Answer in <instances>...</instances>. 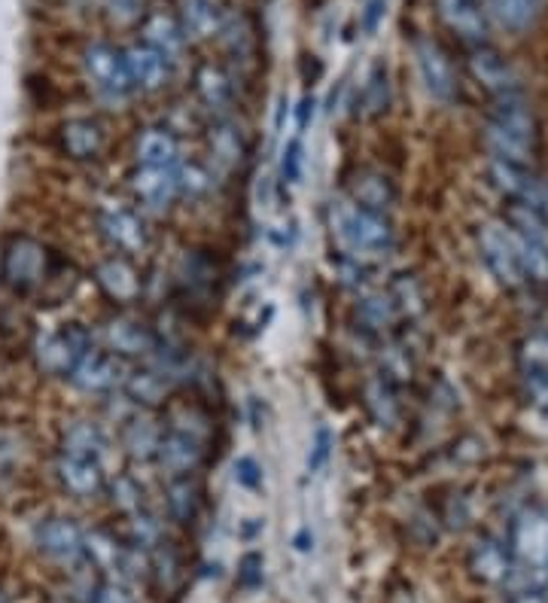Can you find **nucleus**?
I'll use <instances>...</instances> for the list:
<instances>
[{
	"mask_svg": "<svg viewBox=\"0 0 548 603\" xmlns=\"http://www.w3.org/2000/svg\"><path fill=\"white\" fill-rule=\"evenodd\" d=\"M534 138L536 125L530 110L515 95L500 98V107L494 110V117L487 122V132H484V141H487V150L494 153V158L524 165L534 150Z\"/></svg>",
	"mask_w": 548,
	"mask_h": 603,
	"instance_id": "nucleus-1",
	"label": "nucleus"
},
{
	"mask_svg": "<svg viewBox=\"0 0 548 603\" xmlns=\"http://www.w3.org/2000/svg\"><path fill=\"white\" fill-rule=\"evenodd\" d=\"M50 275V250L28 235H13L3 244L0 256V281L13 293H34L46 284Z\"/></svg>",
	"mask_w": 548,
	"mask_h": 603,
	"instance_id": "nucleus-2",
	"label": "nucleus"
},
{
	"mask_svg": "<svg viewBox=\"0 0 548 603\" xmlns=\"http://www.w3.org/2000/svg\"><path fill=\"white\" fill-rule=\"evenodd\" d=\"M336 232L341 244L351 253H384L393 244V223L379 213V210H365L360 205H339L336 208Z\"/></svg>",
	"mask_w": 548,
	"mask_h": 603,
	"instance_id": "nucleus-3",
	"label": "nucleus"
},
{
	"mask_svg": "<svg viewBox=\"0 0 548 603\" xmlns=\"http://www.w3.org/2000/svg\"><path fill=\"white\" fill-rule=\"evenodd\" d=\"M91 348V332L83 324H62L53 332H46L34 348V360L43 375H53V379H70V372L77 369L83 357L89 354Z\"/></svg>",
	"mask_w": 548,
	"mask_h": 603,
	"instance_id": "nucleus-4",
	"label": "nucleus"
},
{
	"mask_svg": "<svg viewBox=\"0 0 548 603\" xmlns=\"http://www.w3.org/2000/svg\"><path fill=\"white\" fill-rule=\"evenodd\" d=\"M479 248H482V256L491 275L506 284V287H518L524 281V265H522V253H518V241L512 235L509 229L503 226L487 223L482 226L479 232Z\"/></svg>",
	"mask_w": 548,
	"mask_h": 603,
	"instance_id": "nucleus-5",
	"label": "nucleus"
},
{
	"mask_svg": "<svg viewBox=\"0 0 548 603\" xmlns=\"http://www.w3.org/2000/svg\"><path fill=\"white\" fill-rule=\"evenodd\" d=\"M83 67H86V77L95 86V92H101L105 98H122L131 92L125 55L113 50L110 43H91L83 53Z\"/></svg>",
	"mask_w": 548,
	"mask_h": 603,
	"instance_id": "nucleus-6",
	"label": "nucleus"
},
{
	"mask_svg": "<svg viewBox=\"0 0 548 603\" xmlns=\"http://www.w3.org/2000/svg\"><path fill=\"white\" fill-rule=\"evenodd\" d=\"M34 546L43 558L58 561V564H77L86 558V534L79 530L77 522L70 518H43L34 527Z\"/></svg>",
	"mask_w": 548,
	"mask_h": 603,
	"instance_id": "nucleus-7",
	"label": "nucleus"
},
{
	"mask_svg": "<svg viewBox=\"0 0 548 603\" xmlns=\"http://www.w3.org/2000/svg\"><path fill=\"white\" fill-rule=\"evenodd\" d=\"M122 381H125L122 357H117L113 351H98V348H91L89 354L79 360L77 369L70 372V384L83 394H110Z\"/></svg>",
	"mask_w": 548,
	"mask_h": 603,
	"instance_id": "nucleus-8",
	"label": "nucleus"
},
{
	"mask_svg": "<svg viewBox=\"0 0 548 603\" xmlns=\"http://www.w3.org/2000/svg\"><path fill=\"white\" fill-rule=\"evenodd\" d=\"M512 555L530 570L548 564V515L536 509L522 512L512 525Z\"/></svg>",
	"mask_w": 548,
	"mask_h": 603,
	"instance_id": "nucleus-9",
	"label": "nucleus"
},
{
	"mask_svg": "<svg viewBox=\"0 0 548 603\" xmlns=\"http://www.w3.org/2000/svg\"><path fill=\"white\" fill-rule=\"evenodd\" d=\"M415 58H418V70L427 92L436 98V101H454L457 98V77L454 67L448 62V55L442 53L439 43H432L427 37L415 40Z\"/></svg>",
	"mask_w": 548,
	"mask_h": 603,
	"instance_id": "nucleus-10",
	"label": "nucleus"
},
{
	"mask_svg": "<svg viewBox=\"0 0 548 603\" xmlns=\"http://www.w3.org/2000/svg\"><path fill=\"white\" fill-rule=\"evenodd\" d=\"M98 229L119 253H144L150 244L146 223L129 208H107L98 213Z\"/></svg>",
	"mask_w": 548,
	"mask_h": 603,
	"instance_id": "nucleus-11",
	"label": "nucleus"
},
{
	"mask_svg": "<svg viewBox=\"0 0 548 603\" xmlns=\"http://www.w3.org/2000/svg\"><path fill=\"white\" fill-rule=\"evenodd\" d=\"M55 475L70 497L91 500L98 494H105L107 479L101 472V460H86V458H67L58 454L55 460Z\"/></svg>",
	"mask_w": 548,
	"mask_h": 603,
	"instance_id": "nucleus-12",
	"label": "nucleus"
},
{
	"mask_svg": "<svg viewBox=\"0 0 548 603\" xmlns=\"http://www.w3.org/2000/svg\"><path fill=\"white\" fill-rule=\"evenodd\" d=\"M129 186L134 198L150 210H165L177 198V177L174 165L171 168H156V165H138L131 171Z\"/></svg>",
	"mask_w": 548,
	"mask_h": 603,
	"instance_id": "nucleus-13",
	"label": "nucleus"
},
{
	"mask_svg": "<svg viewBox=\"0 0 548 603\" xmlns=\"http://www.w3.org/2000/svg\"><path fill=\"white\" fill-rule=\"evenodd\" d=\"M105 339L107 351H113L117 357H150L156 351V336L150 332V327L129 315L107 320Z\"/></svg>",
	"mask_w": 548,
	"mask_h": 603,
	"instance_id": "nucleus-14",
	"label": "nucleus"
},
{
	"mask_svg": "<svg viewBox=\"0 0 548 603\" xmlns=\"http://www.w3.org/2000/svg\"><path fill=\"white\" fill-rule=\"evenodd\" d=\"M125 67H129L131 89L141 92H158L171 77V62L162 53H156L146 43H134L131 50H125Z\"/></svg>",
	"mask_w": 548,
	"mask_h": 603,
	"instance_id": "nucleus-15",
	"label": "nucleus"
},
{
	"mask_svg": "<svg viewBox=\"0 0 548 603\" xmlns=\"http://www.w3.org/2000/svg\"><path fill=\"white\" fill-rule=\"evenodd\" d=\"M95 281L98 287L105 289L107 299H113L117 305H131V302L141 299L144 293V281L138 275V268L122 260V256H110L105 263L95 268Z\"/></svg>",
	"mask_w": 548,
	"mask_h": 603,
	"instance_id": "nucleus-16",
	"label": "nucleus"
},
{
	"mask_svg": "<svg viewBox=\"0 0 548 603\" xmlns=\"http://www.w3.org/2000/svg\"><path fill=\"white\" fill-rule=\"evenodd\" d=\"M156 460L158 467L168 472L171 479H174V475H193V472L201 467V460H205V442H198L193 436L168 430V434H162Z\"/></svg>",
	"mask_w": 548,
	"mask_h": 603,
	"instance_id": "nucleus-17",
	"label": "nucleus"
},
{
	"mask_svg": "<svg viewBox=\"0 0 548 603\" xmlns=\"http://www.w3.org/2000/svg\"><path fill=\"white\" fill-rule=\"evenodd\" d=\"M470 70L472 77L482 83L487 92H494L496 98H509L518 89V77H515V70L506 65V58L494 50H487V46H479L470 58Z\"/></svg>",
	"mask_w": 548,
	"mask_h": 603,
	"instance_id": "nucleus-18",
	"label": "nucleus"
},
{
	"mask_svg": "<svg viewBox=\"0 0 548 603\" xmlns=\"http://www.w3.org/2000/svg\"><path fill=\"white\" fill-rule=\"evenodd\" d=\"M58 144L67 158L89 162L105 150V129L95 119H67L58 132Z\"/></svg>",
	"mask_w": 548,
	"mask_h": 603,
	"instance_id": "nucleus-19",
	"label": "nucleus"
},
{
	"mask_svg": "<svg viewBox=\"0 0 548 603\" xmlns=\"http://www.w3.org/2000/svg\"><path fill=\"white\" fill-rule=\"evenodd\" d=\"M470 570L472 577L482 579L487 585H503L512 579V558L496 539H479L470 551Z\"/></svg>",
	"mask_w": 548,
	"mask_h": 603,
	"instance_id": "nucleus-20",
	"label": "nucleus"
},
{
	"mask_svg": "<svg viewBox=\"0 0 548 603\" xmlns=\"http://www.w3.org/2000/svg\"><path fill=\"white\" fill-rule=\"evenodd\" d=\"M62 454L67 458H86V460H101L107 448L105 430L95 424V420H74L62 430Z\"/></svg>",
	"mask_w": 548,
	"mask_h": 603,
	"instance_id": "nucleus-21",
	"label": "nucleus"
},
{
	"mask_svg": "<svg viewBox=\"0 0 548 603\" xmlns=\"http://www.w3.org/2000/svg\"><path fill=\"white\" fill-rule=\"evenodd\" d=\"M436 7H439V15H442L445 25L451 28L457 37L470 40V43H479V46H482L484 15L472 0H436Z\"/></svg>",
	"mask_w": 548,
	"mask_h": 603,
	"instance_id": "nucleus-22",
	"label": "nucleus"
},
{
	"mask_svg": "<svg viewBox=\"0 0 548 603\" xmlns=\"http://www.w3.org/2000/svg\"><path fill=\"white\" fill-rule=\"evenodd\" d=\"M208 144L210 153H213V162H217L220 168H235V165H241L244 156H248L244 134H241V129H238L232 119H217V122L210 125Z\"/></svg>",
	"mask_w": 548,
	"mask_h": 603,
	"instance_id": "nucleus-23",
	"label": "nucleus"
},
{
	"mask_svg": "<svg viewBox=\"0 0 548 603\" xmlns=\"http://www.w3.org/2000/svg\"><path fill=\"white\" fill-rule=\"evenodd\" d=\"M196 95L201 105L213 113H226L235 101V86L226 77V70L213 65H201L196 70Z\"/></svg>",
	"mask_w": 548,
	"mask_h": 603,
	"instance_id": "nucleus-24",
	"label": "nucleus"
},
{
	"mask_svg": "<svg viewBox=\"0 0 548 603\" xmlns=\"http://www.w3.org/2000/svg\"><path fill=\"white\" fill-rule=\"evenodd\" d=\"M177 138L168 129H144L134 141V156L141 165H156V168H171L177 165Z\"/></svg>",
	"mask_w": 548,
	"mask_h": 603,
	"instance_id": "nucleus-25",
	"label": "nucleus"
},
{
	"mask_svg": "<svg viewBox=\"0 0 548 603\" xmlns=\"http://www.w3.org/2000/svg\"><path fill=\"white\" fill-rule=\"evenodd\" d=\"M165 503H168V515L177 525H193L201 506V487L196 485L193 475H174L165 487Z\"/></svg>",
	"mask_w": 548,
	"mask_h": 603,
	"instance_id": "nucleus-26",
	"label": "nucleus"
},
{
	"mask_svg": "<svg viewBox=\"0 0 548 603\" xmlns=\"http://www.w3.org/2000/svg\"><path fill=\"white\" fill-rule=\"evenodd\" d=\"M162 434L165 430H158L156 420L144 418V415H134L122 427V448L129 451L131 460H156Z\"/></svg>",
	"mask_w": 548,
	"mask_h": 603,
	"instance_id": "nucleus-27",
	"label": "nucleus"
},
{
	"mask_svg": "<svg viewBox=\"0 0 548 603\" xmlns=\"http://www.w3.org/2000/svg\"><path fill=\"white\" fill-rule=\"evenodd\" d=\"M351 201L360 205L365 210H384L393 205V186L384 174H375V171H363L351 180Z\"/></svg>",
	"mask_w": 548,
	"mask_h": 603,
	"instance_id": "nucleus-28",
	"label": "nucleus"
},
{
	"mask_svg": "<svg viewBox=\"0 0 548 603\" xmlns=\"http://www.w3.org/2000/svg\"><path fill=\"white\" fill-rule=\"evenodd\" d=\"M144 43L146 46H153L156 53H162L168 62H177V55L183 50V28L177 19H171L165 13H153L146 19L144 25Z\"/></svg>",
	"mask_w": 548,
	"mask_h": 603,
	"instance_id": "nucleus-29",
	"label": "nucleus"
},
{
	"mask_svg": "<svg viewBox=\"0 0 548 603\" xmlns=\"http://www.w3.org/2000/svg\"><path fill=\"white\" fill-rule=\"evenodd\" d=\"M122 387H125L131 403H138V406H162L168 399V381L162 379L153 366L125 375Z\"/></svg>",
	"mask_w": 548,
	"mask_h": 603,
	"instance_id": "nucleus-30",
	"label": "nucleus"
},
{
	"mask_svg": "<svg viewBox=\"0 0 548 603\" xmlns=\"http://www.w3.org/2000/svg\"><path fill=\"white\" fill-rule=\"evenodd\" d=\"M183 37H210L213 31H220V15L210 0H183L180 10Z\"/></svg>",
	"mask_w": 548,
	"mask_h": 603,
	"instance_id": "nucleus-31",
	"label": "nucleus"
},
{
	"mask_svg": "<svg viewBox=\"0 0 548 603\" xmlns=\"http://www.w3.org/2000/svg\"><path fill=\"white\" fill-rule=\"evenodd\" d=\"M391 107V79H387V67L372 65L369 77L363 83V92H360V113L363 117H381L384 110Z\"/></svg>",
	"mask_w": 548,
	"mask_h": 603,
	"instance_id": "nucleus-32",
	"label": "nucleus"
},
{
	"mask_svg": "<svg viewBox=\"0 0 548 603\" xmlns=\"http://www.w3.org/2000/svg\"><path fill=\"white\" fill-rule=\"evenodd\" d=\"M365 408L379 420V427H393L399 418V403L393 394V381L375 379L365 384Z\"/></svg>",
	"mask_w": 548,
	"mask_h": 603,
	"instance_id": "nucleus-33",
	"label": "nucleus"
},
{
	"mask_svg": "<svg viewBox=\"0 0 548 603\" xmlns=\"http://www.w3.org/2000/svg\"><path fill=\"white\" fill-rule=\"evenodd\" d=\"M168 430H174V434H183V436H193V439H198V442H205L210 434V418L205 408L198 406V403H174L168 412Z\"/></svg>",
	"mask_w": 548,
	"mask_h": 603,
	"instance_id": "nucleus-34",
	"label": "nucleus"
},
{
	"mask_svg": "<svg viewBox=\"0 0 548 603\" xmlns=\"http://www.w3.org/2000/svg\"><path fill=\"white\" fill-rule=\"evenodd\" d=\"M487 13L506 31H527L536 19V0H487Z\"/></svg>",
	"mask_w": 548,
	"mask_h": 603,
	"instance_id": "nucleus-35",
	"label": "nucleus"
},
{
	"mask_svg": "<svg viewBox=\"0 0 548 603\" xmlns=\"http://www.w3.org/2000/svg\"><path fill=\"white\" fill-rule=\"evenodd\" d=\"M357 320L365 332H379V329H387L396 320V308L387 293L381 296H365L360 305H357Z\"/></svg>",
	"mask_w": 548,
	"mask_h": 603,
	"instance_id": "nucleus-36",
	"label": "nucleus"
},
{
	"mask_svg": "<svg viewBox=\"0 0 548 603\" xmlns=\"http://www.w3.org/2000/svg\"><path fill=\"white\" fill-rule=\"evenodd\" d=\"M522 369L536 381H548V336L536 332L530 339H524L522 351H518Z\"/></svg>",
	"mask_w": 548,
	"mask_h": 603,
	"instance_id": "nucleus-37",
	"label": "nucleus"
},
{
	"mask_svg": "<svg viewBox=\"0 0 548 603\" xmlns=\"http://www.w3.org/2000/svg\"><path fill=\"white\" fill-rule=\"evenodd\" d=\"M129 546L131 549H156L162 542V527L146 509H138L129 515Z\"/></svg>",
	"mask_w": 548,
	"mask_h": 603,
	"instance_id": "nucleus-38",
	"label": "nucleus"
},
{
	"mask_svg": "<svg viewBox=\"0 0 548 603\" xmlns=\"http://www.w3.org/2000/svg\"><path fill=\"white\" fill-rule=\"evenodd\" d=\"M105 491H110L113 506H117L119 512H125V515L144 509V487L138 485L131 475H117L113 482H107Z\"/></svg>",
	"mask_w": 548,
	"mask_h": 603,
	"instance_id": "nucleus-39",
	"label": "nucleus"
},
{
	"mask_svg": "<svg viewBox=\"0 0 548 603\" xmlns=\"http://www.w3.org/2000/svg\"><path fill=\"white\" fill-rule=\"evenodd\" d=\"M387 296H391L396 315H418L420 308H424V296H420L418 284H415V277L412 275L396 277Z\"/></svg>",
	"mask_w": 548,
	"mask_h": 603,
	"instance_id": "nucleus-40",
	"label": "nucleus"
},
{
	"mask_svg": "<svg viewBox=\"0 0 548 603\" xmlns=\"http://www.w3.org/2000/svg\"><path fill=\"white\" fill-rule=\"evenodd\" d=\"M174 177H177V196L198 198L210 189L208 168H201L198 162H189V165L174 168Z\"/></svg>",
	"mask_w": 548,
	"mask_h": 603,
	"instance_id": "nucleus-41",
	"label": "nucleus"
},
{
	"mask_svg": "<svg viewBox=\"0 0 548 603\" xmlns=\"http://www.w3.org/2000/svg\"><path fill=\"white\" fill-rule=\"evenodd\" d=\"M302 162H305V146H302V138H293V141H287L284 156H281V184H299Z\"/></svg>",
	"mask_w": 548,
	"mask_h": 603,
	"instance_id": "nucleus-42",
	"label": "nucleus"
},
{
	"mask_svg": "<svg viewBox=\"0 0 548 603\" xmlns=\"http://www.w3.org/2000/svg\"><path fill=\"white\" fill-rule=\"evenodd\" d=\"M153 570H156V577L162 579V585H174V579L180 573L177 551L171 549V542H165V539L153 549Z\"/></svg>",
	"mask_w": 548,
	"mask_h": 603,
	"instance_id": "nucleus-43",
	"label": "nucleus"
},
{
	"mask_svg": "<svg viewBox=\"0 0 548 603\" xmlns=\"http://www.w3.org/2000/svg\"><path fill=\"white\" fill-rule=\"evenodd\" d=\"M329 454H332V430H329V427H317V430H314L311 451H308V472L324 470Z\"/></svg>",
	"mask_w": 548,
	"mask_h": 603,
	"instance_id": "nucleus-44",
	"label": "nucleus"
},
{
	"mask_svg": "<svg viewBox=\"0 0 548 603\" xmlns=\"http://www.w3.org/2000/svg\"><path fill=\"white\" fill-rule=\"evenodd\" d=\"M19 460H22V436L15 430H0V475L13 472Z\"/></svg>",
	"mask_w": 548,
	"mask_h": 603,
	"instance_id": "nucleus-45",
	"label": "nucleus"
},
{
	"mask_svg": "<svg viewBox=\"0 0 548 603\" xmlns=\"http://www.w3.org/2000/svg\"><path fill=\"white\" fill-rule=\"evenodd\" d=\"M262 555L260 551H248L244 558H241V567H238V585L244 591H253L262 585Z\"/></svg>",
	"mask_w": 548,
	"mask_h": 603,
	"instance_id": "nucleus-46",
	"label": "nucleus"
},
{
	"mask_svg": "<svg viewBox=\"0 0 548 603\" xmlns=\"http://www.w3.org/2000/svg\"><path fill=\"white\" fill-rule=\"evenodd\" d=\"M235 482L248 491H256L262 485V467L256 463V458H238L235 460Z\"/></svg>",
	"mask_w": 548,
	"mask_h": 603,
	"instance_id": "nucleus-47",
	"label": "nucleus"
},
{
	"mask_svg": "<svg viewBox=\"0 0 548 603\" xmlns=\"http://www.w3.org/2000/svg\"><path fill=\"white\" fill-rule=\"evenodd\" d=\"M89 603H131V597L129 591L117 585V582H105V585L91 591Z\"/></svg>",
	"mask_w": 548,
	"mask_h": 603,
	"instance_id": "nucleus-48",
	"label": "nucleus"
},
{
	"mask_svg": "<svg viewBox=\"0 0 548 603\" xmlns=\"http://www.w3.org/2000/svg\"><path fill=\"white\" fill-rule=\"evenodd\" d=\"M110 15L117 25H129L141 15V0H110Z\"/></svg>",
	"mask_w": 548,
	"mask_h": 603,
	"instance_id": "nucleus-49",
	"label": "nucleus"
},
{
	"mask_svg": "<svg viewBox=\"0 0 548 603\" xmlns=\"http://www.w3.org/2000/svg\"><path fill=\"white\" fill-rule=\"evenodd\" d=\"M387 13V0H369L363 10V19H360V25H363L365 34H375V28Z\"/></svg>",
	"mask_w": 548,
	"mask_h": 603,
	"instance_id": "nucleus-50",
	"label": "nucleus"
},
{
	"mask_svg": "<svg viewBox=\"0 0 548 603\" xmlns=\"http://www.w3.org/2000/svg\"><path fill=\"white\" fill-rule=\"evenodd\" d=\"M314 98L311 95H305V98H302L299 101V107H296V129H299V132H305V129H308V122H311L314 119Z\"/></svg>",
	"mask_w": 548,
	"mask_h": 603,
	"instance_id": "nucleus-51",
	"label": "nucleus"
},
{
	"mask_svg": "<svg viewBox=\"0 0 548 603\" xmlns=\"http://www.w3.org/2000/svg\"><path fill=\"white\" fill-rule=\"evenodd\" d=\"M293 546L299 551H311L314 549V534L311 527H302L299 534H296V539H293Z\"/></svg>",
	"mask_w": 548,
	"mask_h": 603,
	"instance_id": "nucleus-52",
	"label": "nucleus"
},
{
	"mask_svg": "<svg viewBox=\"0 0 548 603\" xmlns=\"http://www.w3.org/2000/svg\"><path fill=\"white\" fill-rule=\"evenodd\" d=\"M509 603H546V601H542V594H539V591L524 589V591H515Z\"/></svg>",
	"mask_w": 548,
	"mask_h": 603,
	"instance_id": "nucleus-53",
	"label": "nucleus"
},
{
	"mask_svg": "<svg viewBox=\"0 0 548 603\" xmlns=\"http://www.w3.org/2000/svg\"><path fill=\"white\" fill-rule=\"evenodd\" d=\"M387 603H415V597H412V589H396L391 591V597H387Z\"/></svg>",
	"mask_w": 548,
	"mask_h": 603,
	"instance_id": "nucleus-54",
	"label": "nucleus"
},
{
	"mask_svg": "<svg viewBox=\"0 0 548 603\" xmlns=\"http://www.w3.org/2000/svg\"><path fill=\"white\" fill-rule=\"evenodd\" d=\"M542 579H546V585H548V564L542 567Z\"/></svg>",
	"mask_w": 548,
	"mask_h": 603,
	"instance_id": "nucleus-55",
	"label": "nucleus"
},
{
	"mask_svg": "<svg viewBox=\"0 0 548 603\" xmlns=\"http://www.w3.org/2000/svg\"><path fill=\"white\" fill-rule=\"evenodd\" d=\"M0 603H10V601H7V597H3V591H0Z\"/></svg>",
	"mask_w": 548,
	"mask_h": 603,
	"instance_id": "nucleus-56",
	"label": "nucleus"
}]
</instances>
